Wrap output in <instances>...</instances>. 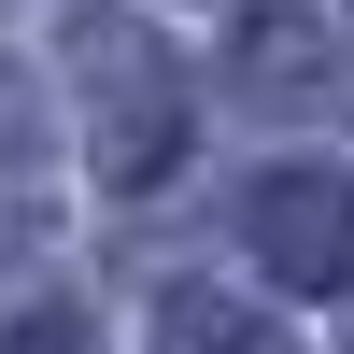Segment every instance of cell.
<instances>
[{
    "mask_svg": "<svg viewBox=\"0 0 354 354\" xmlns=\"http://www.w3.org/2000/svg\"><path fill=\"white\" fill-rule=\"evenodd\" d=\"M71 57H85V100H100V113H85V128H100V170H113V185H156V170L185 156V71H170L128 15H85Z\"/></svg>",
    "mask_w": 354,
    "mask_h": 354,
    "instance_id": "1",
    "label": "cell"
},
{
    "mask_svg": "<svg viewBox=\"0 0 354 354\" xmlns=\"http://www.w3.org/2000/svg\"><path fill=\"white\" fill-rule=\"evenodd\" d=\"M0 354H85V326L71 312H28V326H0Z\"/></svg>",
    "mask_w": 354,
    "mask_h": 354,
    "instance_id": "6",
    "label": "cell"
},
{
    "mask_svg": "<svg viewBox=\"0 0 354 354\" xmlns=\"http://www.w3.org/2000/svg\"><path fill=\"white\" fill-rule=\"evenodd\" d=\"M43 213H57L43 156H28V142H0V255H28V241H43Z\"/></svg>",
    "mask_w": 354,
    "mask_h": 354,
    "instance_id": "5",
    "label": "cell"
},
{
    "mask_svg": "<svg viewBox=\"0 0 354 354\" xmlns=\"http://www.w3.org/2000/svg\"><path fill=\"white\" fill-rule=\"evenodd\" d=\"M255 270H270L283 298L354 283V185H340V170H283V185H255Z\"/></svg>",
    "mask_w": 354,
    "mask_h": 354,
    "instance_id": "2",
    "label": "cell"
},
{
    "mask_svg": "<svg viewBox=\"0 0 354 354\" xmlns=\"http://www.w3.org/2000/svg\"><path fill=\"white\" fill-rule=\"evenodd\" d=\"M156 354H283V340H270V312L213 298V283H170V312H156Z\"/></svg>",
    "mask_w": 354,
    "mask_h": 354,
    "instance_id": "4",
    "label": "cell"
},
{
    "mask_svg": "<svg viewBox=\"0 0 354 354\" xmlns=\"http://www.w3.org/2000/svg\"><path fill=\"white\" fill-rule=\"evenodd\" d=\"M241 100H255V113H326V100H354V57H340L312 15H255V43H241Z\"/></svg>",
    "mask_w": 354,
    "mask_h": 354,
    "instance_id": "3",
    "label": "cell"
}]
</instances>
